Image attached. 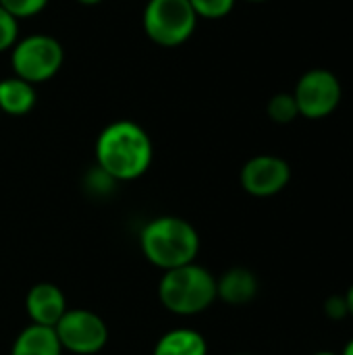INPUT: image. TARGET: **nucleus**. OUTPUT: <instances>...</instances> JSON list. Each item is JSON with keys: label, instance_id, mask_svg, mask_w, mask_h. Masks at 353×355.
I'll return each mask as SVG.
<instances>
[{"label": "nucleus", "instance_id": "nucleus-24", "mask_svg": "<svg viewBox=\"0 0 353 355\" xmlns=\"http://www.w3.org/2000/svg\"><path fill=\"white\" fill-rule=\"evenodd\" d=\"M246 2H254V4H260V2H268V0H246Z\"/></svg>", "mask_w": 353, "mask_h": 355}, {"label": "nucleus", "instance_id": "nucleus-3", "mask_svg": "<svg viewBox=\"0 0 353 355\" xmlns=\"http://www.w3.org/2000/svg\"><path fill=\"white\" fill-rule=\"evenodd\" d=\"M158 302L175 316H198L216 302V277L196 262L162 272Z\"/></svg>", "mask_w": 353, "mask_h": 355}, {"label": "nucleus", "instance_id": "nucleus-10", "mask_svg": "<svg viewBox=\"0 0 353 355\" xmlns=\"http://www.w3.org/2000/svg\"><path fill=\"white\" fill-rule=\"evenodd\" d=\"M260 281L254 270L246 266H233L216 279V300L227 306L243 308L258 297Z\"/></svg>", "mask_w": 353, "mask_h": 355}, {"label": "nucleus", "instance_id": "nucleus-18", "mask_svg": "<svg viewBox=\"0 0 353 355\" xmlns=\"http://www.w3.org/2000/svg\"><path fill=\"white\" fill-rule=\"evenodd\" d=\"M19 40V21L0 6V52L10 50Z\"/></svg>", "mask_w": 353, "mask_h": 355}, {"label": "nucleus", "instance_id": "nucleus-15", "mask_svg": "<svg viewBox=\"0 0 353 355\" xmlns=\"http://www.w3.org/2000/svg\"><path fill=\"white\" fill-rule=\"evenodd\" d=\"M119 183L106 173V171H102L100 166H92L87 173H85V177H83V187H85V191L89 193V196H94V198H106V196H110L112 191H114V187H117Z\"/></svg>", "mask_w": 353, "mask_h": 355}, {"label": "nucleus", "instance_id": "nucleus-23", "mask_svg": "<svg viewBox=\"0 0 353 355\" xmlns=\"http://www.w3.org/2000/svg\"><path fill=\"white\" fill-rule=\"evenodd\" d=\"M312 355H339V354H335V352H316V354H312Z\"/></svg>", "mask_w": 353, "mask_h": 355}, {"label": "nucleus", "instance_id": "nucleus-11", "mask_svg": "<svg viewBox=\"0 0 353 355\" xmlns=\"http://www.w3.org/2000/svg\"><path fill=\"white\" fill-rule=\"evenodd\" d=\"M152 355H208V341L196 329L177 327L158 337Z\"/></svg>", "mask_w": 353, "mask_h": 355}, {"label": "nucleus", "instance_id": "nucleus-26", "mask_svg": "<svg viewBox=\"0 0 353 355\" xmlns=\"http://www.w3.org/2000/svg\"><path fill=\"white\" fill-rule=\"evenodd\" d=\"M0 114H2V112H0Z\"/></svg>", "mask_w": 353, "mask_h": 355}, {"label": "nucleus", "instance_id": "nucleus-21", "mask_svg": "<svg viewBox=\"0 0 353 355\" xmlns=\"http://www.w3.org/2000/svg\"><path fill=\"white\" fill-rule=\"evenodd\" d=\"M339 355H353V337L343 345V349H341V354Z\"/></svg>", "mask_w": 353, "mask_h": 355}, {"label": "nucleus", "instance_id": "nucleus-7", "mask_svg": "<svg viewBox=\"0 0 353 355\" xmlns=\"http://www.w3.org/2000/svg\"><path fill=\"white\" fill-rule=\"evenodd\" d=\"M291 94L295 98L300 116L310 121H320L331 116L343 100L341 81L329 69L306 71Z\"/></svg>", "mask_w": 353, "mask_h": 355}, {"label": "nucleus", "instance_id": "nucleus-5", "mask_svg": "<svg viewBox=\"0 0 353 355\" xmlns=\"http://www.w3.org/2000/svg\"><path fill=\"white\" fill-rule=\"evenodd\" d=\"M64 62V50L60 42L46 33H33L17 40L10 48L12 73L31 85L50 81Z\"/></svg>", "mask_w": 353, "mask_h": 355}, {"label": "nucleus", "instance_id": "nucleus-22", "mask_svg": "<svg viewBox=\"0 0 353 355\" xmlns=\"http://www.w3.org/2000/svg\"><path fill=\"white\" fill-rule=\"evenodd\" d=\"M79 4H83V6H96V4H100L102 0H77Z\"/></svg>", "mask_w": 353, "mask_h": 355}, {"label": "nucleus", "instance_id": "nucleus-25", "mask_svg": "<svg viewBox=\"0 0 353 355\" xmlns=\"http://www.w3.org/2000/svg\"><path fill=\"white\" fill-rule=\"evenodd\" d=\"M237 355H252V354H237Z\"/></svg>", "mask_w": 353, "mask_h": 355}, {"label": "nucleus", "instance_id": "nucleus-1", "mask_svg": "<svg viewBox=\"0 0 353 355\" xmlns=\"http://www.w3.org/2000/svg\"><path fill=\"white\" fill-rule=\"evenodd\" d=\"M96 166L106 171L117 183L144 177L154 160L150 133L135 121H114L106 125L94 146Z\"/></svg>", "mask_w": 353, "mask_h": 355}, {"label": "nucleus", "instance_id": "nucleus-13", "mask_svg": "<svg viewBox=\"0 0 353 355\" xmlns=\"http://www.w3.org/2000/svg\"><path fill=\"white\" fill-rule=\"evenodd\" d=\"M10 355H62V347L54 329L29 322L15 337Z\"/></svg>", "mask_w": 353, "mask_h": 355}, {"label": "nucleus", "instance_id": "nucleus-9", "mask_svg": "<svg viewBox=\"0 0 353 355\" xmlns=\"http://www.w3.org/2000/svg\"><path fill=\"white\" fill-rule=\"evenodd\" d=\"M69 310L62 289L54 283H35L25 295V312L31 324L54 329L62 314Z\"/></svg>", "mask_w": 353, "mask_h": 355}, {"label": "nucleus", "instance_id": "nucleus-12", "mask_svg": "<svg viewBox=\"0 0 353 355\" xmlns=\"http://www.w3.org/2000/svg\"><path fill=\"white\" fill-rule=\"evenodd\" d=\"M37 102L35 85L12 75L0 81V112L8 116H25Z\"/></svg>", "mask_w": 353, "mask_h": 355}, {"label": "nucleus", "instance_id": "nucleus-4", "mask_svg": "<svg viewBox=\"0 0 353 355\" xmlns=\"http://www.w3.org/2000/svg\"><path fill=\"white\" fill-rule=\"evenodd\" d=\"M141 25L154 44L162 48H177L193 35L198 15L189 0H148Z\"/></svg>", "mask_w": 353, "mask_h": 355}, {"label": "nucleus", "instance_id": "nucleus-16", "mask_svg": "<svg viewBox=\"0 0 353 355\" xmlns=\"http://www.w3.org/2000/svg\"><path fill=\"white\" fill-rule=\"evenodd\" d=\"M235 2L237 0H189L198 19H208V21L225 19L227 15H231Z\"/></svg>", "mask_w": 353, "mask_h": 355}, {"label": "nucleus", "instance_id": "nucleus-6", "mask_svg": "<svg viewBox=\"0 0 353 355\" xmlns=\"http://www.w3.org/2000/svg\"><path fill=\"white\" fill-rule=\"evenodd\" d=\"M54 333L62 352L73 355L100 354L110 339V331L104 318L85 308H69L56 322Z\"/></svg>", "mask_w": 353, "mask_h": 355}, {"label": "nucleus", "instance_id": "nucleus-17", "mask_svg": "<svg viewBox=\"0 0 353 355\" xmlns=\"http://www.w3.org/2000/svg\"><path fill=\"white\" fill-rule=\"evenodd\" d=\"M0 6L6 12H10L17 21H21L40 15L48 6V0H0Z\"/></svg>", "mask_w": 353, "mask_h": 355}, {"label": "nucleus", "instance_id": "nucleus-19", "mask_svg": "<svg viewBox=\"0 0 353 355\" xmlns=\"http://www.w3.org/2000/svg\"><path fill=\"white\" fill-rule=\"evenodd\" d=\"M322 312L329 320L333 322H341L345 318H350V312H347V304H345V297L335 293V295H329L322 304Z\"/></svg>", "mask_w": 353, "mask_h": 355}, {"label": "nucleus", "instance_id": "nucleus-14", "mask_svg": "<svg viewBox=\"0 0 353 355\" xmlns=\"http://www.w3.org/2000/svg\"><path fill=\"white\" fill-rule=\"evenodd\" d=\"M266 114L277 125H289V123H293L300 116V110H298V104H295L293 94H289V92L275 94L268 100V104H266Z\"/></svg>", "mask_w": 353, "mask_h": 355}, {"label": "nucleus", "instance_id": "nucleus-20", "mask_svg": "<svg viewBox=\"0 0 353 355\" xmlns=\"http://www.w3.org/2000/svg\"><path fill=\"white\" fill-rule=\"evenodd\" d=\"M345 297V304H347V312H350V318L353 320V283L347 287V291L343 293Z\"/></svg>", "mask_w": 353, "mask_h": 355}, {"label": "nucleus", "instance_id": "nucleus-2", "mask_svg": "<svg viewBox=\"0 0 353 355\" xmlns=\"http://www.w3.org/2000/svg\"><path fill=\"white\" fill-rule=\"evenodd\" d=\"M200 245L198 229L181 216L162 214L150 218L139 231L141 256L162 272L196 262Z\"/></svg>", "mask_w": 353, "mask_h": 355}, {"label": "nucleus", "instance_id": "nucleus-8", "mask_svg": "<svg viewBox=\"0 0 353 355\" xmlns=\"http://www.w3.org/2000/svg\"><path fill=\"white\" fill-rule=\"evenodd\" d=\"M289 162L275 154H260L250 158L239 173L241 189L252 198H275L289 185Z\"/></svg>", "mask_w": 353, "mask_h": 355}]
</instances>
